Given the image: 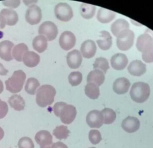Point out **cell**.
Segmentation results:
<instances>
[{"label":"cell","instance_id":"1","mask_svg":"<svg viewBox=\"0 0 153 148\" xmlns=\"http://www.w3.org/2000/svg\"><path fill=\"white\" fill-rule=\"evenodd\" d=\"M136 47L142 53L143 61L147 63L153 61V40L152 37L147 33L139 36L137 41Z\"/></svg>","mask_w":153,"mask_h":148},{"label":"cell","instance_id":"2","mask_svg":"<svg viewBox=\"0 0 153 148\" xmlns=\"http://www.w3.org/2000/svg\"><path fill=\"white\" fill-rule=\"evenodd\" d=\"M54 114L60 117L63 124H71L76 118V108L71 105H68L64 102H57L53 107Z\"/></svg>","mask_w":153,"mask_h":148},{"label":"cell","instance_id":"3","mask_svg":"<svg viewBox=\"0 0 153 148\" xmlns=\"http://www.w3.org/2000/svg\"><path fill=\"white\" fill-rule=\"evenodd\" d=\"M56 94V91L53 86L50 85L42 86L37 91L36 103L41 107L50 106L54 101Z\"/></svg>","mask_w":153,"mask_h":148},{"label":"cell","instance_id":"4","mask_svg":"<svg viewBox=\"0 0 153 148\" xmlns=\"http://www.w3.org/2000/svg\"><path fill=\"white\" fill-rule=\"evenodd\" d=\"M150 86L147 83L139 82L134 83L132 86L130 94L131 98L136 103H144L150 96Z\"/></svg>","mask_w":153,"mask_h":148},{"label":"cell","instance_id":"5","mask_svg":"<svg viewBox=\"0 0 153 148\" xmlns=\"http://www.w3.org/2000/svg\"><path fill=\"white\" fill-rule=\"evenodd\" d=\"M25 73L22 70L14 72L12 76L5 82L7 90L12 93L20 92L26 80Z\"/></svg>","mask_w":153,"mask_h":148},{"label":"cell","instance_id":"6","mask_svg":"<svg viewBox=\"0 0 153 148\" xmlns=\"http://www.w3.org/2000/svg\"><path fill=\"white\" fill-rule=\"evenodd\" d=\"M116 37L117 45L120 50L126 51L133 45L134 33L129 29L120 31Z\"/></svg>","mask_w":153,"mask_h":148},{"label":"cell","instance_id":"7","mask_svg":"<svg viewBox=\"0 0 153 148\" xmlns=\"http://www.w3.org/2000/svg\"><path fill=\"white\" fill-rule=\"evenodd\" d=\"M54 14L58 20L68 22L73 17V12L71 7L66 3H59L55 6Z\"/></svg>","mask_w":153,"mask_h":148},{"label":"cell","instance_id":"8","mask_svg":"<svg viewBox=\"0 0 153 148\" xmlns=\"http://www.w3.org/2000/svg\"><path fill=\"white\" fill-rule=\"evenodd\" d=\"M58 29L55 24L50 21L44 22L40 26L38 33L43 35L48 41L54 40L58 34Z\"/></svg>","mask_w":153,"mask_h":148},{"label":"cell","instance_id":"9","mask_svg":"<svg viewBox=\"0 0 153 148\" xmlns=\"http://www.w3.org/2000/svg\"><path fill=\"white\" fill-rule=\"evenodd\" d=\"M42 10L36 5H32L30 6L26 12V21L32 25L39 23L42 20Z\"/></svg>","mask_w":153,"mask_h":148},{"label":"cell","instance_id":"10","mask_svg":"<svg viewBox=\"0 0 153 148\" xmlns=\"http://www.w3.org/2000/svg\"><path fill=\"white\" fill-rule=\"evenodd\" d=\"M86 122L91 128H100L104 124V119L101 112L97 110L91 111L87 115Z\"/></svg>","mask_w":153,"mask_h":148},{"label":"cell","instance_id":"11","mask_svg":"<svg viewBox=\"0 0 153 148\" xmlns=\"http://www.w3.org/2000/svg\"><path fill=\"white\" fill-rule=\"evenodd\" d=\"M59 41L62 49L65 50H70L75 46L76 37L71 31H65L61 34Z\"/></svg>","mask_w":153,"mask_h":148},{"label":"cell","instance_id":"12","mask_svg":"<svg viewBox=\"0 0 153 148\" xmlns=\"http://www.w3.org/2000/svg\"><path fill=\"white\" fill-rule=\"evenodd\" d=\"M36 143L41 148H51L53 145V137L49 132L41 130L36 133L35 136Z\"/></svg>","mask_w":153,"mask_h":148},{"label":"cell","instance_id":"13","mask_svg":"<svg viewBox=\"0 0 153 148\" xmlns=\"http://www.w3.org/2000/svg\"><path fill=\"white\" fill-rule=\"evenodd\" d=\"M128 63V57L124 53H116L111 59V65L116 70H123L127 66Z\"/></svg>","mask_w":153,"mask_h":148},{"label":"cell","instance_id":"14","mask_svg":"<svg viewBox=\"0 0 153 148\" xmlns=\"http://www.w3.org/2000/svg\"><path fill=\"white\" fill-rule=\"evenodd\" d=\"M82 60L81 53L77 50H74L67 54V63L71 68L73 69L78 68L81 65Z\"/></svg>","mask_w":153,"mask_h":148},{"label":"cell","instance_id":"15","mask_svg":"<svg viewBox=\"0 0 153 148\" xmlns=\"http://www.w3.org/2000/svg\"><path fill=\"white\" fill-rule=\"evenodd\" d=\"M121 127L126 132L133 133L139 129L140 122L136 117L128 116L123 120Z\"/></svg>","mask_w":153,"mask_h":148},{"label":"cell","instance_id":"16","mask_svg":"<svg viewBox=\"0 0 153 148\" xmlns=\"http://www.w3.org/2000/svg\"><path fill=\"white\" fill-rule=\"evenodd\" d=\"M14 44L8 40L3 41L0 43V57L6 61L13 60L11 50Z\"/></svg>","mask_w":153,"mask_h":148},{"label":"cell","instance_id":"17","mask_svg":"<svg viewBox=\"0 0 153 148\" xmlns=\"http://www.w3.org/2000/svg\"><path fill=\"white\" fill-rule=\"evenodd\" d=\"M128 70L129 73L133 76H140L146 72V65L139 60H135L130 63Z\"/></svg>","mask_w":153,"mask_h":148},{"label":"cell","instance_id":"18","mask_svg":"<svg viewBox=\"0 0 153 148\" xmlns=\"http://www.w3.org/2000/svg\"><path fill=\"white\" fill-rule=\"evenodd\" d=\"M96 51V45L92 40H87L81 44V51L85 58L87 59L92 58L95 55Z\"/></svg>","mask_w":153,"mask_h":148},{"label":"cell","instance_id":"19","mask_svg":"<svg viewBox=\"0 0 153 148\" xmlns=\"http://www.w3.org/2000/svg\"><path fill=\"white\" fill-rule=\"evenodd\" d=\"M131 86L130 81L125 77H120L115 81L113 90L117 94L121 95L127 93Z\"/></svg>","mask_w":153,"mask_h":148},{"label":"cell","instance_id":"20","mask_svg":"<svg viewBox=\"0 0 153 148\" xmlns=\"http://www.w3.org/2000/svg\"><path fill=\"white\" fill-rule=\"evenodd\" d=\"M105 80L104 73L99 70H94L91 71L87 76L88 83H93L98 87L101 86L104 83Z\"/></svg>","mask_w":153,"mask_h":148},{"label":"cell","instance_id":"21","mask_svg":"<svg viewBox=\"0 0 153 148\" xmlns=\"http://www.w3.org/2000/svg\"><path fill=\"white\" fill-rule=\"evenodd\" d=\"M100 37L102 39L96 41L98 46L100 49L106 50L109 49L112 44V38L111 34L108 31H100Z\"/></svg>","mask_w":153,"mask_h":148},{"label":"cell","instance_id":"22","mask_svg":"<svg viewBox=\"0 0 153 148\" xmlns=\"http://www.w3.org/2000/svg\"><path fill=\"white\" fill-rule=\"evenodd\" d=\"M24 64L29 67L37 66L40 61L38 54L33 51H27L24 54L22 59Z\"/></svg>","mask_w":153,"mask_h":148},{"label":"cell","instance_id":"23","mask_svg":"<svg viewBox=\"0 0 153 148\" xmlns=\"http://www.w3.org/2000/svg\"><path fill=\"white\" fill-rule=\"evenodd\" d=\"M116 14L114 11L105 8H100L97 12V18L101 23H110L115 18Z\"/></svg>","mask_w":153,"mask_h":148},{"label":"cell","instance_id":"24","mask_svg":"<svg viewBox=\"0 0 153 148\" xmlns=\"http://www.w3.org/2000/svg\"><path fill=\"white\" fill-rule=\"evenodd\" d=\"M1 14L5 19L6 24L8 26L15 25L19 21V16L17 12L10 9H3L1 10Z\"/></svg>","mask_w":153,"mask_h":148},{"label":"cell","instance_id":"25","mask_svg":"<svg viewBox=\"0 0 153 148\" xmlns=\"http://www.w3.org/2000/svg\"><path fill=\"white\" fill-rule=\"evenodd\" d=\"M32 45L33 49L37 52L42 53L47 48V39L43 35H38L33 39Z\"/></svg>","mask_w":153,"mask_h":148},{"label":"cell","instance_id":"26","mask_svg":"<svg viewBox=\"0 0 153 148\" xmlns=\"http://www.w3.org/2000/svg\"><path fill=\"white\" fill-rule=\"evenodd\" d=\"M8 102L11 108L19 111L24 110L25 106V103L23 98L21 95L17 94L10 97Z\"/></svg>","mask_w":153,"mask_h":148},{"label":"cell","instance_id":"27","mask_svg":"<svg viewBox=\"0 0 153 148\" xmlns=\"http://www.w3.org/2000/svg\"><path fill=\"white\" fill-rule=\"evenodd\" d=\"M130 25L128 21L124 19H118L111 25V31L115 37L122 30L129 29Z\"/></svg>","mask_w":153,"mask_h":148},{"label":"cell","instance_id":"28","mask_svg":"<svg viewBox=\"0 0 153 148\" xmlns=\"http://www.w3.org/2000/svg\"><path fill=\"white\" fill-rule=\"evenodd\" d=\"M28 48L25 44L23 43L18 44L13 48L12 57L17 61L22 62L24 54L28 51Z\"/></svg>","mask_w":153,"mask_h":148},{"label":"cell","instance_id":"29","mask_svg":"<svg viewBox=\"0 0 153 148\" xmlns=\"http://www.w3.org/2000/svg\"><path fill=\"white\" fill-rule=\"evenodd\" d=\"M96 7L95 6L82 3L80 6V12L83 18L86 19L92 18L95 14Z\"/></svg>","mask_w":153,"mask_h":148},{"label":"cell","instance_id":"30","mask_svg":"<svg viewBox=\"0 0 153 148\" xmlns=\"http://www.w3.org/2000/svg\"><path fill=\"white\" fill-rule=\"evenodd\" d=\"M85 93L86 95L92 100H96L100 95L99 87L93 83H88L85 87Z\"/></svg>","mask_w":153,"mask_h":148},{"label":"cell","instance_id":"31","mask_svg":"<svg viewBox=\"0 0 153 148\" xmlns=\"http://www.w3.org/2000/svg\"><path fill=\"white\" fill-rule=\"evenodd\" d=\"M40 85L39 81L36 78H29L25 86V90L29 94L34 95L36 93V90Z\"/></svg>","mask_w":153,"mask_h":148},{"label":"cell","instance_id":"32","mask_svg":"<svg viewBox=\"0 0 153 148\" xmlns=\"http://www.w3.org/2000/svg\"><path fill=\"white\" fill-rule=\"evenodd\" d=\"M93 68L96 70H101L105 74L110 68L108 61L107 59L104 57L97 58L93 64Z\"/></svg>","mask_w":153,"mask_h":148},{"label":"cell","instance_id":"33","mask_svg":"<svg viewBox=\"0 0 153 148\" xmlns=\"http://www.w3.org/2000/svg\"><path fill=\"white\" fill-rule=\"evenodd\" d=\"M101 112L104 119V124H111L114 122L116 118V113L113 110L105 108Z\"/></svg>","mask_w":153,"mask_h":148},{"label":"cell","instance_id":"34","mask_svg":"<svg viewBox=\"0 0 153 148\" xmlns=\"http://www.w3.org/2000/svg\"><path fill=\"white\" fill-rule=\"evenodd\" d=\"M69 133L70 131L68 130V127L64 125L56 127L53 132V135L60 140L66 139L68 137Z\"/></svg>","mask_w":153,"mask_h":148},{"label":"cell","instance_id":"35","mask_svg":"<svg viewBox=\"0 0 153 148\" xmlns=\"http://www.w3.org/2000/svg\"><path fill=\"white\" fill-rule=\"evenodd\" d=\"M82 73L80 72H72L68 76V81L70 84L73 87L78 86L82 81Z\"/></svg>","mask_w":153,"mask_h":148},{"label":"cell","instance_id":"36","mask_svg":"<svg viewBox=\"0 0 153 148\" xmlns=\"http://www.w3.org/2000/svg\"><path fill=\"white\" fill-rule=\"evenodd\" d=\"M89 139L92 144L96 145L102 140L101 134L97 130H91L89 133Z\"/></svg>","mask_w":153,"mask_h":148},{"label":"cell","instance_id":"37","mask_svg":"<svg viewBox=\"0 0 153 148\" xmlns=\"http://www.w3.org/2000/svg\"><path fill=\"white\" fill-rule=\"evenodd\" d=\"M19 148H34V145L31 138L28 137H22L18 143Z\"/></svg>","mask_w":153,"mask_h":148},{"label":"cell","instance_id":"38","mask_svg":"<svg viewBox=\"0 0 153 148\" xmlns=\"http://www.w3.org/2000/svg\"><path fill=\"white\" fill-rule=\"evenodd\" d=\"M8 111V107L7 104L0 99V119L4 118Z\"/></svg>","mask_w":153,"mask_h":148},{"label":"cell","instance_id":"39","mask_svg":"<svg viewBox=\"0 0 153 148\" xmlns=\"http://www.w3.org/2000/svg\"><path fill=\"white\" fill-rule=\"evenodd\" d=\"M3 4L5 6L7 7L11 8H16L20 4V1H6L2 2Z\"/></svg>","mask_w":153,"mask_h":148},{"label":"cell","instance_id":"40","mask_svg":"<svg viewBox=\"0 0 153 148\" xmlns=\"http://www.w3.org/2000/svg\"><path fill=\"white\" fill-rule=\"evenodd\" d=\"M51 148H68L67 145L61 142H58L53 144Z\"/></svg>","mask_w":153,"mask_h":148},{"label":"cell","instance_id":"41","mask_svg":"<svg viewBox=\"0 0 153 148\" xmlns=\"http://www.w3.org/2000/svg\"><path fill=\"white\" fill-rule=\"evenodd\" d=\"M8 70L5 68L4 66L0 63V75L5 76L7 75Z\"/></svg>","mask_w":153,"mask_h":148},{"label":"cell","instance_id":"42","mask_svg":"<svg viewBox=\"0 0 153 148\" xmlns=\"http://www.w3.org/2000/svg\"><path fill=\"white\" fill-rule=\"evenodd\" d=\"M6 24V23L5 19L1 14H0V29L4 28Z\"/></svg>","mask_w":153,"mask_h":148},{"label":"cell","instance_id":"43","mask_svg":"<svg viewBox=\"0 0 153 148\" xmlns=\"http://www.w3.org/2000/svg\"><path fill=\"white\" fill-rule=\"evenodd\" d=\"M4 132L3 130L0 127V141L4 137Z\"/></svg>","mask_w":153,"mask_h":148},{"label":"cell","instance_id":"44","mask_svg":"<svg viewBox=\"0 0 153 148\" xmlns=\"http://www.w3.org/2000/svg\"><path fill=\"white\" fill-rule=\"evenodd\" d=\"M4 90V85L2 82L0 80V94Z\"/></svg>","mask_w":153,"mask_h":148},{"label":"cell","instance_id":"45","mask_svg":"<svg viewBox=\"0 0 153 148\" xmlns=\"http://www.w3.org/2000/svg\"><path fill=\"white\" fill-rule=\"evenodd\" d=\"M96 148L95 147H91V148Z\"/></svg>","mask_w":153,"mask_h":148}]
</instances>
